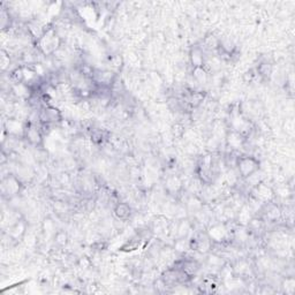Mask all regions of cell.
I'll list each match as a JSON object with an SVG mask.
<instances>
[{"label":"cell","mask_w":295,"mask_h":295,"mask_svg":"<svg viewBox=\"0 0 295 295\" xmlns=\"http://www.w3.org/2000/svg\"><path fill=\"white\" fill-rule=\"evenodd\" d=\"M113 212L115 218L121 221H127L131 219L132 217V209L129 207V204L122 203V202H118V203L114 205Z\"/></svg>","instance_id":"obj_8"},{"label":"cell","mask_w":295,"mask_h":295,"mask_svg":"<svg viewBox=\"0 0 295 295\" xmlns=\"http://www.w3.org/2000/svg\"><path fill=\"white\" fill-rule=\"evenodd\" d=\"M23 137H25L27 142H28L30 145H32V147L41 148L43 144V137H44V134L42 133L39 126L30 124L26 126L25 133H23Z\"/></svg>","instance_id":"obj_5"},{"label":"cell","mask_w":295,"mask_h":295,"mask_svg":"<svg viewBox=\"0 0 295 295\" xmlns=\"http://www.w3.org/2000/svg\"><path fill=\"white\" fill-rule=\"evenodd\" d=\"M38 121L43 125L59 124L62 121V114L59 108L53 105H45L38 110Z\"/></svg>","instance_id":"obj_3"},{"label":"cell","mask_w":295,"mask_h":295,"mask_svg":"<svg viewBox=\"0 0 295 295\" xmlns=\"http://www.w3.org/2000/svg\"><path fill=\"white\" fill-rule=\"evenodd\" d=\"M238 173L242 179H249L260 170V161L251 156H240L237 161Z\"/></svg>","instance_id":"obj_2"},{"label":"cell","mask_w":295,"mask_h":295,"mask_svg":"<svg viewBox=\"0 0 295 295\" xmlns=\"http://www.w3.org/2000/svg\"><path fill=\"white\" fill-rule=\"evenodd\" d=\"M191 74H193L194 81L198 84H205L208 82V71L204 67H194Z\"/></svg>","instance_id":"obj_10"},{"label":"cell","mask_w":295,"mask_h":295,"mask_svg":"<svg viewBox=\"0 0 295 295\" xmlns=\"http://www.w3.org/2000/svg\"><path fill=\"white\" fill-rule=\"evenodd\" d=\"M7 53L5 51H2V55H1V65H2V69H5L7 66L9 65V62H11V59H8V60H6V58H7Z\"/></svg>","instance_id":"obj_12"},{"label":"cell","mask_w":295,"mask_h":295,"mask_svg":"<svg viewBox=\"0 0 295 295\" xmlns=\"http://www.w3.org/2000/svg\"><path fill=\"white\" fill-rule=\"evenodd\" d=\"M174 267L184 271L190 278H193L200 270V263L194 258H182V260L175 262Z\"/></svg>","instance_id":"obj_6"},{"label":"cell","mask_w":295,"mask_h":295,"mask_svg":"<svg viewBox=\"0 0 295 295\" xmlns=\"http://www.w3.org/2000/svg\"><path fill=\"white\" fill-rule=\"evenodd\" d=\"M190 64L194 67H204L205 65V55L204 50L201 46H194L189 53Z\"/></svg>","instance_id":"obj_7"},{"label":"cell","mask_w":295,"mask_h":295,"mask_svg":"<svg viewBox=\"0 0 295 295\" xmlns=\"http://www.w3.org/2000/svg\"><path fill=\"white\" fill-rule=\"evenodd\" d=\"M22 188L21 181L19 180L15 175H8V177L2 178L1 180V194L2 197L13 198L20 193Z\"/></svg>","instance_id":"obj_4"},{"label":"cell","mask_w":295,"mask_h":295,"mask_svg":"<svg viewBox=\"0 0 295 295\" xmlns=\"http://www.w3.org/2000/svg\"><path fill=\"white\" fill-rule=\"evenodd\" d=\"M257 73L261 78L269 79L271 74H272V66H271L269 62H262V64L258 65Z\"/></svg>","instance_id":"obj_11"},{"label":"cell","mask_w":295,"mask_h":295,"mask_svg":"<svg viewBox=\"0 0 295 295\" xmlns=\"http://www.w3.org/2000/svg\"><path fill=\"white\" fill-rule=\"evenodd\" d=\"M36 44H37L39 52L44 55H51L60 48L61 38L58 35L55 28H49L42 32Z\"/></svg>","instance_id":"obj_1"},{"label":"cell","mask_w":295,"mask_h":295,"mask_svg":"<svg viewBox=\"0 0 295 295\" xmlns=\"http://www.w3.org/2000/svg\"><path fill=\"white\" fill-rule=\"evenodd\" d=\"M90 137H91V141L94 142L96 145H103L108 140L107 133H106L104 129H99V128L92 129V132L90 133Z\"/></svg>","instance_id":"obj_9"}]
</instances>
